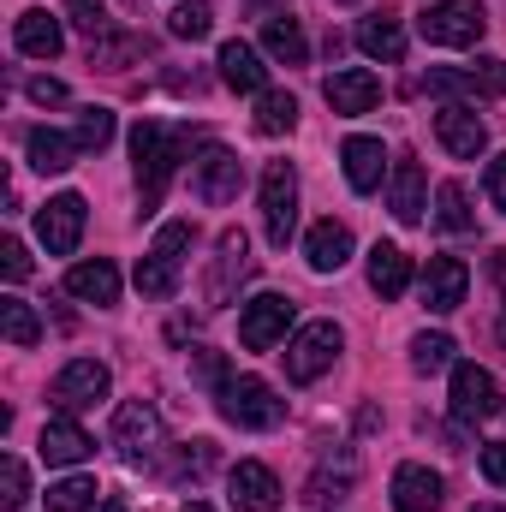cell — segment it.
I'll return each instance as SVG.
<instances>
[{"label": "cell", "instance_id": "29", "mask_svg": "<svg viewBox=\"0 0 506 512\" xmlns=\"http://www.w3.org/2000/svg\"><path fill=\"white\" fill-rule=\"evenodd\" d=\"M370 286H376L381 298H405V286H411V256L399 251V245H376V251H370Z\"/></svg>", "mask_w": 506, "mask_h": 512}, {"label": "cell", "instance_id": "43", "mask_svg": "<svg viewBox=\"0 0 506 512\" xmlns=\"http://www.w3.org/2000/svg\"><path fill=\"white\" fill-rule=\"evenodd\" d=\"M0 268H6V280H30V251L18 239H0Z\"/></svg>", "mask_w": 506, "mask_h": 512}, {"label": "cell", "instance_id": "33", "mask_svg": "<svg viewBox=\"0 0 506 512\" xmlns=\"http://www.w3.org/2000/svg\"><path fill=\"white\" fill-rule=\"evenodd\" d=\"M292 126H298V102L286 90H262L256 96V131L262 137H286Z\"/></svg>", "mask_w": 506, "mask_h": 512}, {"label": "cell", "instance_id": "34", "mask_svg": "<svg viewBox=\"0 0 506 512\" xmlns=\"http://www.w3.org/2000/svg\"><path fill=\"white\" fill-rule=\"evenodd\" d=\"M0 328H6V340H12L18 352H30V346L42 340V322H36V310H30L24 298H0Z\"/></svg>", "mask_w": 506, "mask_h": 512}, {"label": "cell", "instance_id": "9", "mask_svg": "<svg viewBox=\"0 0 506 512\" xmlns=\"http://www.w3.org/2000/svg\"><path fill=\"white\" fill-rule=\"evenodd\" d=\"M84 221H90V203H84L78 191L48 197V203L36 209V239H42V251L48 256H72L78 251V239H84Z\"/></svg>", "mask_w": 506, "mask_h": 512}, {"label": "cell", "instance_id": "44", "mask_svg": "<svg viewBox=\"0 0 506 512\" xmlns=\"http://www.w3.org/2000/svg\"><path fill=\"white\" fill-rule=\"evenodd\" d=\"M215 465V447L209 441H191V453H179V477H203Z\"/></svg>", "mask_w": 506, "mask_h": 512}, {"label": "cell", "instance_id": "7", "mask_svg": "<svg viewBox=\"0 0 506 512\" xmlns=\"http://www.w3.org/2000/svg\"><path fill=\"white\" fill-rule=\"evenodd\" d=\"M292 227H298V173L292 161H268L262 167V233L274 251H286Z\"/></svg>", "mask_w": 506, "mask_h": 512}, {"label": "cell", "instance_id": "11", "mask_svg": "<svg viewBox=\"0 0 506 512\" xmlns=\"http://www.w3.org/2000/svg\"><path fill=\"white\" fill-rule=\"evenodd\" d=\"M239 185H245V161H239L233 149L209 143V149L191 161V191H197L203 203H233V197H239Z\"/></svg>", "mask_w": 506, "mask_h": 512}, {"label": "cell", "instance_id": "17", "mask_svg": "<svg viewBox=\"0 0 506 512\" xmlns=\"http://www.w3.org/2000/svg\"><path fill=\"white\" fill-rule=\"evenodd\" d=\"M227 501L239 512H274L280 507V477L268 465H256V459H239L227 471Z\"/></svg>", "mask_w": 506, "mask_h": 512}, {"label": "cell", "instance_id": "2", "mask_svg": "<svg viewBox=\"0 0 506 512\" xmlns=\"http://www.w3.org/2000/svg\"><path fill=\"white\" fill-rule=\"evenodd\" d=\"M191 239H197L191 221H167V227L155 233V245L137 262V292H143V298H173V292H179V268H185Z\"/></svg>", "mask_w": 506, "mask_h": 512}, {"label": "cell", "instance_id": "36", "mask_svg": "<svg viewBox=\"0 0 506 512\" xmlns=\"http://www.w3.org/2000/svg\"><path fill=\"white\" fill-rule=\"evenodd\" d=\"M209 24H215L209 0H185V6H173V18H167V30H173L179 42H203V36H209Z\"/></svg>", "mask_w": 506, "mask_h": 512}, {"label": "cell", "instance_id": "22", "mask_svg": "<svg viewBox=\"0 0 506 512\" xmlns=\"http://www.w3.org/2000/svg\"><path fill=\"white\" fill-rule=\"evenodd\" d=\"M447 501V483L429 465H399L393 471V507L399 512H435Z\"/></svg>", "mask_w": 506, "mask_h": 512}, {"label": "cell", "instance_id": "3", "mask_svg": "<svg viewBox=\"0 0 506 512\" xmlns=\"http://www.w3.org/2000/svg\"><path fill=\"white\" fill-rule=\"evenodd\" d=\"M340 346H346L340 322H304V328L286 340V382L310 387L316 376H328V370H334V358H340Z\"/></svg>", "mask_w": 506, "mask_h": 512}, {"label": "cell", "instance_id": "21", "mask_svg": "<svg viewBox=\"0 0 506 512\" xmlns=\"http://www.w3.org/2000/svg\"><path fill=\"white\" fill-rule=\"evenodd\" d=\"M66 292L84 298V304H96V310H108V304H120V268H114L108 256H96V262H72Z\"/></svg>", "mask_w": 506, "mask_h": 512}, {"label": "cell", "instance_id": "27", "mask_svg": "<svg viewBox=\"0 0 506 512\" xmlns=\"http://www.w3.org/2000/svg\"><path fill=\"white\" fill-rule=\"evenodd\" d=\"M24 149H30V167L36 173H66L84 149H78V137H66V131H48V126H36L30 137H24Z\"/></svg>", "mask_w": 506, "mask_h": 512}, {"label": "cell", "instance_id": "32", "mask_svg": "<svg viewBox=\"0 0 506 512\" xmlns=\"http://www.w3.org/2000/svg\"><path fill=\"white\" fill-rule=\"evenodd\" d=\"M108 501L102 489H96V477H60L54 489H48V512H96Z\"/></svg>", "mask_w": 506, "mask_h": 512}, {"label": "cell", "instance_id": "50", "mask_svg": "<svg viewBox=\"0 0 506 512\" xmlns=\"http://www.w3.org/2000/svg\"><path fill=\"white\" fill-rule=\"evenodd\" d=\"M185 512H215L209 501H185Z\"/></svg>", "mask_w": 506, "mask_h": 512}, {"label": "cell", "instance_id": "12", "mask_svg": "<svg viewBox=\"0 0 506 512\" xmlns=\"http://www.w3.org/2000/svg\"><path fill=\"white\" fill-rule=\"evenodd\" d=\"M251 239L239 233V227H227L221 233V245H215V268H209V310H221V304H233V292L251 280Z\"/></svg>", "mask_w": 506, "mask_h": 512}, {"label": "cell", "instance_id": "46", "mask_svg": "<svg viewBox=\"0 0 506 512\" xmlns=\"http://www.w3.org/2000/svg\"><path fill=\"white\" fill-rule=\"evenodd\" d=\"M483 477H489L495 489H506V441H489V447H483Z\"/></svg>", "mask_w": 506, "mask_h": 512}, {"label": "cell", "instance_id": "48", "mask_svg": "<svg viewBox=\"0 0 506 512\" xmlns=\"http://www.w3.org/2000/svg\"><path fill=\"white\" fill-rule=\"evenodd\" d=\"M245 6H251L256 18H274V12H286V0H245Z\"/></svg>", "mask_w": 506, "mask_h": 512}, {"label": "cell", "instance_id": "8", "mask_svg": "<svg viewBox=\"0 0 506 512\" xmlns=\"http://www.w3.org/2000/svg\"><path fill=\"white\" fill-rule=\"evenodd\" d=\"M292 316H298V304H292L286 292H256L251 304L239 310V346H245V352H274V346L286 340Z\"/></svg>", "mask_w": 506, "mask_h": 512}, {"label": "cell", "instance_id": "1", "mask_svg": "<svg viewBox=\"0 0 506 512\" xmlns=\"http://www.w3.org/2000/svg\"><path fill=\"white\" fill-rule=\"evenodd\" d=\"M197 149V131L185 126H161V120H137L131 126V161H137V197H143V215L161 209L179 161H191Z\"/></svg>", "mask_w": 506, "mask_h": 512}, {"label": "cell", "instance_id": "51", "mask_svg": "<svg viewBox=\"0 0 506 512\" xmlns=\"http://www.w3.org/2000/svg\"><path fill=\"white\" fill-rule=\"evenodd\" d=\"M495 334H501V346H506V310H501V328H495Z\"/></svg>", "mask_w": 506, "mask_h": 512}, {"label": "cell", "instance_id": "24", "mask_svg": "<svg viewBox=\"0 0 506 512\" xmlns=\"http://www.w3.org/2000/svg\"><path fill=\"white\" fill-rule=\"evenodd\" d=\"M304 256H310L316 274H340L352 262V227L346 221H316L310 239H304Z\"/></svg>", "mask_w": 506, "mask_h": 512}, {"label": "cell", "instance_id": "23", "mask_svg": "<svg viewBox=\"0 0 506 512\" xmlns=\"http://www.w3.org/2000/svg\"><path fill=\"white\" fill-rule=\"evenodd\" d=\"M221 84L227 90H239V96H262L268 90V66H262V54H256L251 42H221Z\"/></svg>", "mask_w": 506, "mask_h": 512}, {"label": "cell", "instance_id": "31", "mask_svg": "<svg viewBox=\"0 0 506 512\" xmlns=\"http://www.w3.org/2000/svg\"><path fill=\"white\" fill-rule=\"evenodd\" d=\"M435 227H441V233H471V227H477L471 197H465V185H459V179H447V185L435 191Z\"/></svg>", "mask_w": 506, "mask_h": 512}, {"label": "cell", "instance_id": "10", "mask_svg": "<svg viewBox=\"0 0 506 512\" xmlns=\"http://www.w3.org/2000/svg\"><path fill=\"white\" fill-rule=\"evenodd\" d=\"M108 387H114L108 364H96V358H72V364L54 376V387H48V405L72 417V411H90V405H102V399H108Z\"/></svg>", "mask_w": 506, "mask_h": 512}, {"label": "cell", "instance_id": "19", "mask_svg": "<svg viewBox=\"0 0 506 512\" xmlns=\"http://www.w3.org/2000/svg\"><path fill=\"white\" fill-rule=\"evenodd\" d=\"M340 161H346V185H352L358 197L381 191V173H387V149H381V137H346V143H340Z\"/></svg>", "mask_w": 506, "mask_h": 512}, {"label": "cell", "instance_id": "41", "mask_svg": "<svg viewBox=\"0 0 506 512\" xmlns=\"http://www.w3.org/2000/svg\"><path fill=\"white\" fill-rule=\"evenodd\" d=\"M66 18H72V24H78L90 42L114 30V18H108V6H102V0H66Z\"/></svg>", "mask_w": 506, "mask_h": 512}, {"label": "cell", "instance_id": "30", "mask_svg": "<svg viewBox=\"0 0 506 512\" xmlns=\"http://www.w3.org/2000/svg\"><path fill=\"white\" fill-rule=\"evenodd\" d=\"M143 54H149V36H137V30H108L90 42V66H131Z\"/></svg>", "mask_w": 506, "mask_h": 512}, {"label": "cell", "instance_id": "40", "mask_svg": "<svg viewBox=\"0 0 506 512\" xmlns=\"http://www.w3.org/2000/svg\"><path fill=\"white\" fill-rule=\"evenodd\" d=\"M465 96H506V60H477V66H465Z\"/></svg>", "mask_w": 506, "mask_h": 512}, {"label": "cell", "instance_id": "5", "mask_svg": "<svg viewBox=\"0 0 506 512\" xmlns=\"http://www.w3.org/2000/svg\"><path fill=\"white\" fill-rule=\"evenodd\" d=\"M215 405H221V417L233 429H274L286 417V405L274 399V387L262 382V376H233V382L215 393Z\"/></svg>", "mask_w": 506, "mask_h": 512}, {"label": "cell", "instance_id": "20", "mask_svg": "<svg viewBox=\"0 0 506 512\" xmlns=\"http://www.w3.org/2000/svg\"><path fill=\"white\" fill-rule=\"evenodd\" d=\"M12 42H18V54H30V60H54V54L66 48V30H60L54 12L30 6V12H18V24H12Z\"/></svg>", "mask_w": 506, "mask_h": 512}, {"label": "cell", "instance_id": "42", "mask_svg": "<svg viewBox=\"0 0 506 512\" xmlns=\"http://www.w3.org/2000/svg\"><path fill=\"white\" fill-rule=\"evenodd\" d=\"M191 376H197L203 387H215V393L233 382V376H227V358H221V352H191Z\"/></svg>", "mask_w": 506, "mask_h": 512}, {"label": "cell", "instance_id": "53", "mask_svg": "<svg viewBox=\"0 0 506 512\" xmlns=\"http://www.w3.org/2000/svg\"><path fill=\"white\" fill-rule=\"evenodd\" d=\"M346 6H352V0H346Z\"/></svg>", "mask_w": 506, "mask_h": 512}, {"label": "cell", "instance_id": "37", "mask_svg": "<svg viewBox=\"0 0 506 512\" xmlns=\"http://www.w3.org/2000/svg\"><path fill=\"white\" fill-rule=\"evenodd\" d=\"M346 489H352V453H346V465H340V471H334V459H328V465H322V471L310 477V495H304V501L328 507V501H340Z\"/></svg>", "mask_w": 506, "mask_h": 512}, {"label": "cell", "instance_id": "16", "mask_svg": "<svg viewBox=\"0 0 506 512\" xmlns=\"http://www.w3.org/2000/svg\"><path fill=\"white\" fill-rule=\"evenodd\" d=\"M36 453H42V465H84L90 453H96V441H90V429L78 423V417H48L42 423V435H36Z\"/></svg>", "mask_w": 506, "mask_h": 512}, {"label": "cell", "instance_id": "25", "mask_svg": "<svg viewBox=\"0 0 506 512\" xmlns=\"http://www.w3.org/2000/svg\"><path fill=\"white\" fill-rule=\"evenodd\" d=\"M387 203H393V221H405V227L423 221V167H417V155H399V161H393Z\"/></svg>", "mask_w": 506, "mask_h": 512}, {"label": "cell", "instance_id": "28", "mask_svg": "<svg viewBox=\"0 0 506 512\" xmlns=\"http://www.w3.org/2000/svg\"><path fill=\"white\" fill-rule=\"evenodd\" d=\"M358 48H364L370 60H387V66H399V60H405V24H399L393 12H376V18H364V24H358Z\"/></svg>", "mask_w": 506, "mask_h": 512}, {"label": "cell", "instance_id": "49", "mask_svg": "<svg viewBox=\"0 0 506 512\" xmlns=\"http://www.w3.org/2000/svg\"><path fill=\"white\" fill-rule=\"evenodd\" d=\"M96 512H131V507H126V501H120V495H108V501H102V507H96Z\"/></svg>", "mask_w": 506, "mask_h": 512}, {"label": "cell", "instance_id": "39", "mask_svg": "<svg viewBox=\"0 0 506 512\" xmlns=\"http://www.w3.org/2000/svg\"><path fill=\"white\" fill-rule=\"evenodd\" d=\"M72 137H78V149H108L114 143V114L108 108H84Z\"/></svg>", "mask_w": 506, "mask_h": 512}, {"label": "cell", "instance_id": "35", "mask_svg": "<svg viewBox=\"0 0 506 512\" xmlns=\"http://www.w3.org/2000/svg\"><path fill=\"white\" fill-rule=\"evenodd\" d=\"M453 364V340L447 334H417L411 340V370L417 376H435V370H447Z\"/></svg>", "mask_w": 506, "mask_h": 512}, {"label": "cell", "instance_id": "52", "mask_svg": "<svg viewBox=\"0 0 506 512\" xmlns=\"http://www.w3.org/2000/svg\"><path fill=\"white\" fill-rule=\"evenodd\" d=\"M471 512H506V507H471Z\"/></svg>", "mask_w": 506, "mask_h": 512}, {"label": "cell", "instance_id": "6", "mask_svg": "<svg viewBox=\"0 0 506 512\" xmlns=\"http://www.w3.org/2000/svg\"><path fill=\"white\" fill-rule=\"evenodd\" d=\"M114 447H120V459H126L131 471H143V465L161 459V411L149 399H126L114 411Z\"/></svg>", "mask_w": 506, "mask_h": 512}, {"label": "cell", "instance_id": "13", "mask_svg": "<svg viewBox=\"0 0 506 512\" xmlns=\"http://www.w3.org/2000/svg\"><path fill=\"white\" fill-rule=\"evenodd\" d=\"M447 399H453L459 423H489L501 411V387H495V376L483 364H453V393Z\"/></svg>", "mask_w": 506, "mask_h": 512}, {"label": "cell", "instance_id": "47", "mask_svg": "<svg viewBox=\"0 0 506 512\" xmlns=\"http://www.w3.org/2000/svg\"><path fill=\"white\" fill-rule=\"evenodd\" d=\"M489 203L506 215V155H495V161H489Z\"/></svg>", "mask_w": 506, "mask_h": 512}, {"label": "cell", "instance_id": "38", "mask_svg": "<svg viewBox=\"0 0 506 512\" xmlns=\"http://www.w3.org/2000/svg\"><path fill=\"white\" fill-rule=\"evenodd\" d=\"M24 501H30V471L18 453H6L0 459V507H24Z\"/></svg>", "mask_w": 506, "mask_h": 512}, {"label": "cell", "instance_id": "45", "mask_svg": "<svg viewBox=\"0 0 506 512\" xmlns=\"http://www.w3.org/2000/svg\"><path fill=\"white\" fill-rule=\"evenodd\" d=\"M30 102L36 108H60L66 102V84L60 78H30Z\"/></svg>", "mask_w": 506, "mask_h": 512}, {"label": "cell", "instance_id": "26", "mask_svg": "<svg viewBox=\"0 0 506 512\" xmlns=\"http://www.w3.org/2000/svg\"><path fill=\"white\" fill-rule=\"evenodd\" d=\"M262 48H268V60H280V66H304V60H310L304 24H298L292 12H274V18H262Z\"/></svg>", "mask_w": 506, "mask_h": 512}, {"label": "cell", "instance_id": "14", "mask_svg": "<svg viewBox=\"0 0 506 512\" xmlns=\"http://www.w3.org/2000/svg\"><path fill=\"white\" fill-rule=\"evenodd\" d=\"M322 96H328V108L334 114H370L381 102V78L370 66H340V72H328V84H322Z\"/></svg>", "mask_w": 506, "mask_h": 512}, {"label": "cell", "instance_id": "4", "mask_svg": "<svg viewBox=\"0 0 506 512\" xmlns=\"http://www.w3.org/2000/svg\"><path fill=\"white\" fill-rule=\"evenodd\" d=\"M417 30L435 48H477L489 30V12H483V0H435V6H423Z\"/></svg>", "mask_w": 506, "mask_h": 512}, {"label": "cell", "instance_id": "15", "mask_svg": "<svg viewBox=\"0 0 506 512\" xmlns=\"http://www.w3.org/2000/svg\"><path fill=\"white\" fill-rule=\"evenodd\" d=\"M465 292H471V268L459 256H429V268H423V304L435 316H453L465 304Z\"/></svg>", "mask_w": 506, "mask_h": 512}, {"label": "cell", "instance_id": "18", "mask_svg": "<svg viewBox=\"0 0 506 512\" xmlns=\"http://www.w3.org/2000/svg\"><path fill=\"white\" fill-rule=\"evenodd\" d=\"M435 137H441V149L459 155V161H477V155L489 149V126H483L471 108H459V102L435 114Z\"/></svg>", "mask_w": 506, "mask_h": 512}]
</instances>
